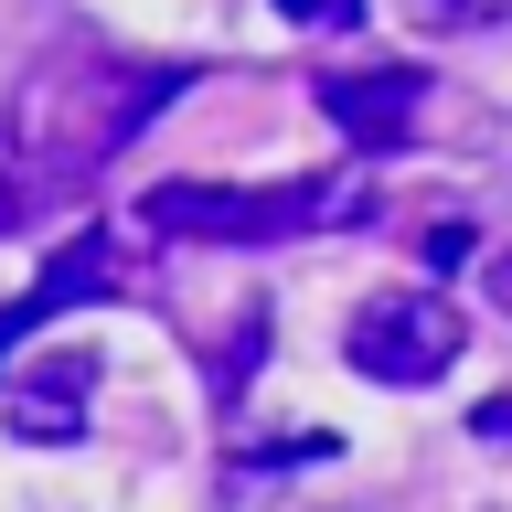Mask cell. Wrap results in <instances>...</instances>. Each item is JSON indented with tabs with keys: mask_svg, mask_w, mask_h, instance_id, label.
Instances as JSON below:
<instances>
[{
	"mask_svg": "<svg viewBox=\"0 0 512 512\" xmlns=\"http://www.w3.org/2000/svg\"><path fill=\"white\" fill-rule=\"evenodd\" d=\"M470 224H427V246H416V267H427V278H448V267H470Z\"/></svg>",
	"mask_w": 512,
	"mask_h": 512,
	"instance_id": "obj_8",
	"label": "cell"
},
{
	"mask_svg": "<svg viewBox=\"0 0 512 512\" xmlns=\"http://www.w3.org/2000/svg\"><path fill=\"white\" fill-rule=\"evenodd\" d=\"M278 11H288L299 32H342V0H278Z\"/></svg>",
	"mask_w": 512,
	"mask_h": 512,
	"instance_id": "obj_10",
	"label": "cell"
},
{
	"mask_svg": "<svg viewBox=\"0 0 512 512\" xmlns=\"http://www.w3.org/2000/svg\"><path fill=\"white\" fill-rule=\"evenodd\" d=\"M182 64H128V54H54L11 96V160L32 182H86L182 96Z\"/></svg>",
	"mask_w": 512,
	"mask_h": 512,
	"instance_id": "obj_1",
	"label": "cell"
},
{
	"mask_svg": "<svg viewBox=\"0 0 512 512\" xmlns=\"http://www.w3.org/2000/svg\"><path fill=\"white\" fill-rule=\"evenodd\" d=\"M459 352L470 342H459V310H448L438 288H374L352 310V331H342V363L363 384H438Z\"/></svg>",
	"mask_w": 512,
	"mask_h": 512,
	"instance_id": "obj_3",
	"label": "cell"
},
{
	"mask_svg": "<svg viewBox=\"0 0 512 512\" xmlns=\"http://www.w3.org/2000/svg\"><path fill=\"white\" fill-rule=\"evenodd\" d=\"M470 438H480V448H512V395H480V416H470Z\"/></svg>",
	"mask_w": 512,
	"mask_h": 512,
	"instance_id": "obj_9",
	"label": "cell"
},
{
	"mask_svg": "<svg viewBox=\"0 0 512 512\" xmlns=\"http://www.w3.org/2000/svg\"><path fill=\"white\" fill-rule=\"evenodd\" d=\"M320 118L342 128L352 150H395V139H416V107H427V86H416L406 64H363V75H320Z\"/></svg>",
	"mask_w": 512,
	"mask_h": 512,
	"instance_id": "obj_5",
	"label": "cell"
},
{
	"mask_svg": "<svg viewBox=\"0 0 512 512\" xmlns=\"http://www.w3.org/2000/svg\"><path fill=\"white\" fill-rule=\"evenodd\" d=\"M406 11V32H438V43H459V32H491L502 22V0H395Z\"/></svg>",
	"mask_w": 512,
	"mask_h": 512,
	"instance_id": "obj_7",
	"label": "cell"
},
{
	"mask_svg": "<svg viewBox=\"0 0 512 512\" xmlns=\"http://www.w3.org/2000/svg\"><path fill=\"white\" fill-rule=\"evenodd\" d=\"M86 299H118V235H75L64 256H43V278L0 310V363H11V342H32L43 320H64V310H86Z\"/></svg>",
	"mask_w": 512,
	"mask_h": 512,
	"instance_id": "obj_4",
	"label": "cell"
},
{
	"mask_svg": "<svg viewBox=\"0 0 512 512\" xmlns=\"http://www.w3.org/2000/svg\"><path fill=\"white\" fill-rule=\"evenodd\" d=\"M86 395H96V363H86V352H54V363L11 395V438H32V448L86 438Z\"/></svg>",
	"mask_w": 512,
	"mask_h": 512,
	"instance_id": "obj_6",
	"label": "cell"
},
{
	"mask_svg": "<svg viewBox=\"0 0 512 512\" xmlns=\"http://www.w3.org/2000/svg\"><path fill=\"white\" fill-rule=\"evenodd\" d=\"M480 288H491V310L512 320V246H502V256H480Z\"/></svg>",
	"mask_w": 512,
	"mask_h": 512,
	"instance_id": "obj_11",
	"label": "cell"
},
{
	"mask_svg": "<svg viewBox=\"0 0 512 512\" xmlns=\"http://www.w3.org/2000/svg\"><path fill=\"white\" fill-rule=\"evenodd\" d=\"M374 203V192L331 182V171H310V182H278V192H224V182H160L139 192V224H150L160 246H288V235H320V224H352Z\"/></svg>",
	"mask_w": 512,
	"mask_h": 512,
	"instance_id": "obj_2",
	"label": "cell"
}]
</instances>
